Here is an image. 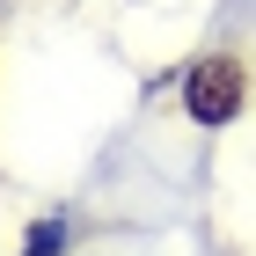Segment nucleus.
I'll use <instances>...</instances> for the list:
<instances>
[{
    "instance_id": "obj_1",
    "label": "nucleus",
    "mask_w": 256,
    "mask_h": 256,
    "mask_svg": "<svg viewBox=\"0 0 256 256\" xmlns=\"http://www.w3.org/2000/svg\"><path fill=\"white\" fill-rule=\"evenodd\" d=\"M183 110H190L198 124H227L242 110V66L234 59H198L190 74H183Z\"/></svg>"
},
{
    "instance_id": "obj_2",
    "label": "nucleus",
    "mask_w": 256,
    "mask_h": 256,
    "mask_svg": "<svg viewBox=\"0 0 256 256\" xmlns=\"http://www.w3.org/2000/svg\"><path fill=\"white\" fill-rule=\"evenodd\" d=\"M52 249H59V220H44L37 234H30V249H22V256H52Z\"/></svg>"
}]
</instances>
